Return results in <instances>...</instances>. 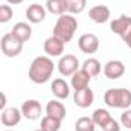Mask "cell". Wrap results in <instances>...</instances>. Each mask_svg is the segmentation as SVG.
Returning <instances> with one entry per match:
<instances>
[{
  "label": "cell",
  "mask_w": 131,
  "mask_h": 131,
  "mask_svg": "<svg viewBox=\"0 0 131 131\" xmlns=\"http://www.w3.org/2000/svg\"><path fill=\"white\" fill-rule=\"evenodd\" d=\"M95 128H96V125H95L93 119L87 117V116H82L75 122V131H95Z\"/></svg>",
  "instance_id": "obj_24"
},
{
  "label": "cell",
  "mask_w": 131,
  "mask_h": 131,
  "mask_svg": "<svg viewBox=\"0 0 131 131\" xmlns=\"http://www.w3.org/2000/svg\"><path fill=\"white\" fill-rule=\"evenodd\" d=\"M50 92L53 93V96L57 99L63 101V99H67L69 95H70V85L66 82V79L57 78V79H53L52 84H50Z\"/></svg>",
  "instance_id": "obj_16"
},
{
  "label": "cell",
  "mask_w": 131,
  "mask_h": 131,
  "mask_svg": "<svg viewBox=\"0 0 131 131\" xmlns=\"http://www.w3.org/2000/svg\"><path fill=\"white\" fill-rule=\"evenodd\" d=\"M64 46H66L64 43H63L60 38H57L55 35L46 38V41H44V44H43L44 52H46V55H47L49 58L61 57V55L64 53Z\"/></svg>",
  "instance_id": "obj_8"
},
{
  "label": "cell",
  "mask_w": 131,
  "mask_h": 131,
  "mask_svg": "<svg viewBox=\"0 0 131 131\" xmlns=\"http://www.w3.org/2000/svg\"><path fill=\"white\" fill-rule=\"evenodd\" d=\"M81 69L84 70V72H87L89 75H90V78H96L99 73L102 72V66L99 63V60L96 58H87L82 64H81Z\"/></svg>",
  "instance_id": "obj_19"
},
{
  "label": "cell",
  "mask_w": 131,
  "mask_h": 131,
  "mask_svg": "<svg viewBox=\"0 0 131 131\" xmlns=\"http://www.w3.org/2000/svg\"><path fill=\"white\" fill-rule=\"evenodd\" d=\"M66 113H67V110H66L64 104L60 102V99H52L46 104V114L47 116H52L58 121H63L66 117Z\"/></svg>",
  "instance_id": "obj_18"
},
{
  "label": "cell",
  "mask_w": 131,
  "mask_h": 131,
  "mask_svg": "<svg viewBox=\"0 0 131 131\" xmlns=\"http://www.w3.org/2000/svg\"><path fill=\"white\" fill-rule=\"evenodd\" d=\"M6 104H8V98H6V95L0 92V111H3V110L6 108Z\"/></svg>",
  "instance_id": "obj_28"
},
{
  "label": "cell",
  "mask_w": 131,
  "mask_h": 131,
  "mask_svg": "<svg viewBox=\"0 0 131 131\" xmlns=\"http://www.w3.org/2000/svg\"><path fill=\"white\" fill-rule=\"evenodd\" d=\"M34 131H44V130H41V128H38V130H34Z\"/></svg>",
  "instance_id": "obj_30"
},
{
  "label": "cell",
  "mask_w": 131,
  "mask_h": 131,
  "mask_svg": "<svg viewBox=\"0 0 131 131\" xmlns=\"http://www.w3.org/2000/svg\"><path fill=\"white\" fill-rule=\"evenodd\" d=\"M93 101H95V93L90 87L75 90V93H73V102L79 108H89L93 104Z\"/></svg>",
  "instance_id": "obj_11"
},
{
  "label": "cell",
  "mask_w": 131,
  "mask_h": 131,
  "mask_svg": "<svg viewBox=\"0 0 131 131\" xmlns=\"http://www.w3.org/2000/svg\"><path fill=\"white\" fill-rule=\"evenodd\" d=\"M40 128L44 130V131H60V128H61V121H58V119H55V117L46 114V116L41 119Z\"/></svg>",
  "instance_id": "obj_23"
},
{
  "label": "cell",
  "mask_w": 131,
  "mask_h": 131,
  "mask_svg": "<svg viewBox=\"0 0 131 131\" xmlns=\"http://www.w3.org/2000/svg\"><path fill=\"white\" fill-rule=\"evenodd\" d=\"M0 50L5 57L8 58H14V57H18L23 50V43L18 41L12 34H5L0 40Z\"/></svg>",
  "instance_id": "obj_5"
},
{
  "label": "cell",
  "mask_w": 131,
  "mask_h": 131,
  "mask_svg": "<svg viewBox=\"0 0 131 131\" xmlns=\"http://www.w3.org/2000/svg\"><path fill=\"white\" fill-rule=\"evenodd\" d=\"M46 11H49L50 14H55V15H63L67 12L66 0H47L46 2Z\"/></svg>",
  "instance_id": "obj_20"
},
{
  "label": "cell",
  "mask_w": 131,
  "mask_h": 131,
  "mask_svg": "<svg viewBox=\"0 0 131 131\" xmlns=\"http://www.w3.org/2000/svg\"><path fill=\"white\" fill-rule=\"evenodd\" d=\"M21 114L29 119V121H37L41 117V104L37 101V99H28L21 104V108H20Z\"/></svg>",
  "instance_id": "obj_9"
},
{
  "label": "cell",
  "mask_w": 131,
  "mask_h": 131,
  "mask_svg": "<svg viewBox=\"0 0 131 131\" xmlns=\"http://www.w3.org/2000/svg\"><path fill=\"white\" fill-rule=\"evenodd\" d=\"M121 127H122V125H121L116 119H113V117H111V119H110L104 127H102V131H121Z\"/></svg>",
  "instance_id": "obj_27"
},
{
  "label": "cell",
  "mask_w": 131,
  "mask_h": 131,
  "mask_svg": "<svg viewBox=\"0 0 131 131\" xmlns=\"http://www.w3.org/2000/svg\"><path fill=\"white\" fill-rule=\"evenodd\" d=\"M78 47L82 53H95L99 49V38L95 34H82L78 38Z\"/></svg>",
  "instance_id": "obj_7"
},
{
  "label": "cell",
  "mask_w": 131,
  "mask_h": 131,
  "mask_svg": "<svg viewBox=\"0 0 131 131\" xmlns=\"http://www.w3.org/2000/svg\"><path fill=\"white\" fill-rule=\"evenodd\" d=\"M58 70L63 76H72L76 70H79L81 63L78 60V57L72 55V53H66L60 57V61H58Z\"/></svg>",
  "instance_id": "obj_6"
},
{
  "label": "cell",
  "mask_w": 131,
  "mask_h": 131,
  "mask_svg": "<svg viewBox=\"0 0 131 131\" xmlns=\"http://www.w3.org/2000/svg\"><path fill=\"white\" fill-rule=\"evenodd\" d=\"M110 29L113 34H117L124 40V43L131 49V17L121 15V17L114 18L110 23Z\"/></svg>",
  "instance_id": "obj_4"
},
{
  "label": "cell",
  "mask_w": 131,
  "mask_h": 131,
  "mask_svg": "<svg viewBox=\"0 0 131 131\" xmlns=\"http://www.w3.org/2000/svg\"><path fill=\"white\" fill-rule=\"evenodd\" d=\"M89 17L92 21L102 25V23H107L111 17V12H110V8L105 6V5H96L93 8H90L89 11Z\"/></svg>",
  "instance_id": "obj_13"
},
{
  "label": "cell",
  "mask_w": 131,
  "mask_h": 131,
  "mask_svg": "<svg viewBox=\"0 0 131 131\" xmlns=\"http://www.w3.org/2000/svg\"><path fill=\"white\" fill-rule=\"evenodd\" d=\"M66 6H67V14L76 15L85 9L87 0H66Z\"/></svg>",
  "instance_id": "obj_22"
},
{
  "label": "cell",
  "mask_w": 131,
  "mask_h": 131,
  "mask_svg": "<svg viewBox=\"0 0 131 131\" xmlns=\"http://www.w3.org/2000/svg\"><path fill=\"white\" fill-rule=\"evenodd\" d=\"M92 119H93L95 125H98V127L102 128V127L111 119V114H110V111L105 110V108H96V110L93 111V114H92Z\"/></svg>",
  "instance_id": "obj_21"
},
{
  "label": "cell",
  "mask_w": 131,
  "mask_h": 131,
  "mask_svg": "<svg viewBox=\"0 0 131 131\" xmlns=\"http://www.w3.org/2000/svg\"><path fill=\"white\" fill-rule=\"evenodd\" d=\"M104 102L111 108L127 110L131 105V92L128 89H108L104 95Z\"/></svg>",
  "instance_id": "obj_3"
},
{
  "label": "cell",
  "mask_w": 131,
  "mask_h": 131,
  "mask_svg": "<svg viewBox=\"0 0 131 131\" xmlns=\"http://www.w3.org/2000/svg\"><path fill=\"white\" fill-rule=\"evenodd\" d=\"M55 64L53 61L46 55V57H37L29 66V79L34 84H44L47 82L52 75H53Z\"/></svg>",
  "instance_id": "obj_1"
},
{
  "label": "cell",
  "mask_w": 131,
  "mask_h": 131,
  "mask_svg": "<svg viewBox=\"0 0 131 131\" xmlns=\"http://www.w3.org/2000/svg\"><path fill=\"white\" fill-rule=\"evenodd\" d=\"M46 8L43 6V5H40V3H32V5H29L28 6V9H26V18H28V21L29 23H32V25H38V23H41L44 18H46Z\"/></svg>",
  "instance_id": "obj_14"
},
{
  "label": "cell",
  "mask_w": 131,
  "mask_h": 131,
  "mask_svg": "<svg viewBox=\"0 0 131 131\" xmlns=\"http://www.w3.org/2000/svg\"><path fill=\"white\" fill-rule=\"evenodd\" d=\"M102 70H104L105 78H108V79H119L125 73V64L122 61H119V60H110L108 63H105Z\"/></svg>",
  "instance_id": "obj_10"
},
{
  "label": "cell",
  "mask_w": 131,
  "mask_h": 131,
  "mask_svg": "<svg viewBox=\"0 0 131 131\" xmlns=\"http://www.w3.org/2000/svg\"><path fill=\"white\" fill-rule=\"evenodd\" d=\"M21 117H23V114H21V111H20L18 108H15V107H8V108H5V110L2 111V114H0V122H2L5 127H15V125L20 124Z\"/></svg>",
  "instance_id": "obj_12"
},
{
  "label": "cell",
  "mask_w": 131,
  "mask_h": 131,
  "mask_svg": "<svg viewBox=\"0 0 131 131\" xmlns=\"http://www.w3.org/2000/svg\"><path fill=\"white\" fill-rule=\"evenodd\" d=\"M76 29H78V20L72 14L66 12L58 17V20L53 26V35L57 38H60L64 44H67L69 41H72Z\"/></svg>",
  "instance_id": "obj_2"
},
{
  "label": "cell",
  "mask_w": 131,
  "mask_h": 131,
  "mask_svg": "<svg viewBox=\"0 0 131 131\" xmlns=\"http://www.w3.org/2000/svg\"><path fill=\"white\" fill-rule=\"evenodd\" d=\"M90 75L87 72H84L82 69L76 70L72 76H70V85L73 90H81L85 87H90Z\"/></svg>",
  "instance_id": "obj_17"
},
{
  "label": "cell",
  "mask_w": 131,
  "mask_h": 131,
  "mask_svg": "<svg viewBox=\"0 0 131 131\" xmlns=\"http://www.w3.org/2000/svg\"><path fill=\"white\" fill-rule=\"evenodd\" d=\"M8 3H11V5H18V3H23L25 0H6Z\"/></svg>",
  "instance_id": "obj_29"
},
{
  "label": "cell",
  "mask_w": 131,
  "mask_h": 131,
  "mask_svg": "<svg viewBox=\"0 0 131 131\" xmlns=\"http://www.w3.org/2000/svg\"><path fill=\"white\" fill-rule=\"evenodd\" d=\"M11 34H12L18 41H21V43L25 44V43L29 41L31 37H32V28H31L29 23H26V21H20V23H15V25L12 26Z\"/></svg>",
  "instance_id": "obj_15"
},
{
  "label": "cell",
  "mask_w": 131,
  "mask_h": 131,
  "mask_svg": "<svg viewBox=\"0 0 131 131\" xmlns=\"http://www.w3.org/2000/svg\"><path fill=\"white\" fill-rule=\"evenodd\" d=\"M5 131H14V130H5Z\"/></svg>",
  "instance_id": "obj_31"
},
{
  "label": "cell",
  "mask_w": 131,
  "mask_h": 131,
  "mask_svg": "<svg viewBox=\"0 0 131 131\" xmlns=\"http://www.w3.org/2000/svg\"><path fill=\"white\" fill-rule=\"evenodd\" d=\"M14 17V9L11 5H0V23H8Z\"/></svg>",
  "instance_id": "obj_25"
},
{
  "label": "cell",
  "mask_w": 131,
  "mask_h": 131,
  "mask_svg": "<svg viewBox=\"0 0 131 131\" xmlns=\"http://www.w3.org/2000/svg\"><path fill=\"white\" fill-rule=\"evenodd\" d=\"M121 125L125 127V128H128V130H131V110L130 108L124 110V113L121 114Z\"/></svg>",
  "instance_id": "obj_26"
}]
</instances>
